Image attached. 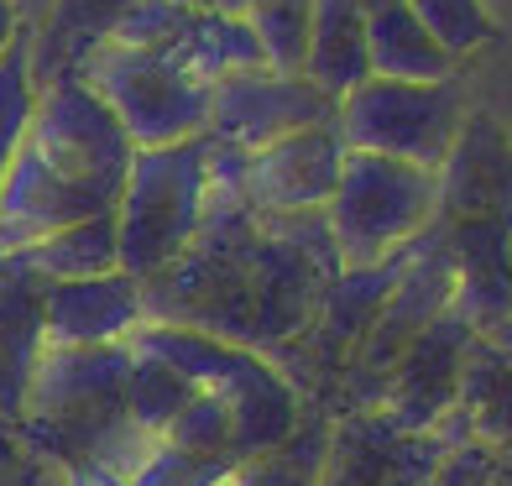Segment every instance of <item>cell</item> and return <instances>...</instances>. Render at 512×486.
<instances>
[{
  "instance_id": "obj_3",
  "label": "cell",
  "mask_w": 512,
  "mask_h": 486,
  "mask_svg": "<svg viewBox=\"0 0 512 486\" xmlns=\"http://www.w3.org/2000/svg\"><path fill=\"white\" fill-rule=\"evenodd\" d=\"M126 345L162 356L199 392H209V398H220L230 408V419H236V466L283 445L298 429V419H304V398L293 392V382L262 351H251V345L209 340L194 330H173V324H142Z\"/></svg>"
},
{
  "instance_id": "obj_22",
  "label": "cell",
  "mask_w": 512,
  "mask_h": 486,
  "mask_svg": "<svg viewBox=\"0 0 512 486\" xmlns=\"http://www.w3.org/2000/svg\"><path fill=\"white\" fill-rule=\"evenodd\" d=\"M194 398V382L173 372L162 356L152 351H136L131 345V372H126V413H131V424L162 439V429H168L178 419V408Z\"/></svg>"
},
{
  "instance_id": "obj_26",
  "label": "cell",
  "mask_w": 512,
  "mask_h": 486,
  "mask_svg": "<svg viewBox=\"0 0 512 486\" xmlns=\"http://www.w3.org/2000/svg\"><path fill=\"white\" fill-rule=\"evenodd\" d=\"M230 460L215 455H194L168 439H152V450L126 471V486H225L230 481Z\"/></svg>"
},
{
  "instance_id": "obj_31",
  "label": "cell",
  "mask_w": 512,
  "mask_h": 486,
  "mask_svg": "<svg viewBox=\"0 0 512 486\" xmlns=\"http://www.w3.org/2000/svg\"><path fill=\"white\" fill-rule=\"evenodd\" d=\"M27 32L21 27V11H16V0H0V58H6L16 48V37Z\"/></svg>"
},
{
  "instance_id": "obj_18",
  "label": "cell",
  "mask_w": 512,
  "mask_h": 486,
  "mask_svg": "<svg viewBox=\"0 0 512 486\" xmlns=\"http://www.w3.org/2000/svg\"><path fill=\"white\" fill-rule=\"evenodd\" d=\"M304 79L330 100H345L371 79L366 63V11L356 0H309V63Z\"/></svg>"
},
{
  "instance_id": "obj_23",
  "label": "cell",
  "mask_w": 512,
  "mask_h": 486,
  "mask_svg": "<svg viewBox=\"0 0 512 486\" xmlns=\"http://www.w3.org/2000/svg\"><path fill=\"white\" fill-rule=\"evenodd\" d=\"M246 27L256 32L262 63L283 79H298L309 63V0H267L246 11Z\"/></svg>"
},
{
  "instance_id": "obj_32",
  "label": "cell",
  "mask_w": 512,
  "mask_h": 486,
  "mask_svg": "<svg viewBox=\"0 0 512 486\" xmlns=\"http://www.w3.org/2000/svg\"><path fill=\"white\" fill-rule=\"evenodd\" d=\"M486 340H492V345H497V351L507 356V366H512V319H502V324H497V330H492V335H486Z\"/></svg>"
},
{
  "instance_id": "obj_20",
  "label": "cell",
  "mask_w": 512,
  "mask_h": 486,
  "mask_svg": "<svg viewBox=\"0 0 512 486\" xmlns=\"http://www.w3.org/2000/svg\"><path fill=\"white\" fill-rule=\"evenodd\" d=\"M11 257L37 272L42 283H79V277H105L121 272V246H115V215H95L79 225H63L53 236L11 251Z\"/></svg>"
},
{
  "instance_id": "obj_28",
  "label": "cell",
  "mask_w": 512,
  "mask_h": 486,
  "mask_svg": "<svg viewBox=\"0 0 512 486\" xmlns=\"http://www.w3.org/2000/svg\"><path fill=\"white\" fill-rule=\"evenodd\" d=\"M0 486H63V471L48 466V460H37L16 439V429L0 424Z\"/></svg>"
},
{
  "instance_id": "obj_30",
  "label": "cell",
  "mask_w": 512,
  "mask_h": 486,
  "mask_svg": "<svg viewBox=\"0 0 512 486\" xmlns=\"http://www.w3.org/2000/svg\"><path fill=\"white\" fill-rule=\"evenodd\" d=\"M178 6L215 11V16H246V11H256V6H267V0H178Z\"/></svg>"
},
{
  "instance_id": "obj_11",
  "label": "cell",
  "mask_w": 512,
  "mask_h": 486,
  "mask_svg": "<svg viewBox=\"0 0 512 486\" xmlns=\"http://www.w3.org/2000/svg\"><path fill=\"white\" fill-rule=\"evenodd\" d=\"M476 330L460 314H439L429 330H418L408 340V351L382 382V413L408 434H429L445 413L455 408V387H460V361L471 351Z\"/></svg>"
},
{
  "instance_id": "obj_34",
  "label": "cell",
  "mask_w": 512,
  "mask_h": 486,
  "mask_svg": "<svg viewBox=\"0 0 512 486\" xmlns=\"http://www.w3.org/2000/svg\"><path fill=\"white\" fill-rule=\"evenodd\" d=\"M361 11H377V6H392V0H356Z\"/></svg>"
},
{
  "instance_id": "obj_7",
  "label": "cell",
  "mask_w": 512,
  "mask_h": 486,
  "mask_svg": "<svg viewBox=\"0 0 512 486\" xmlns=\"http://www.w3.org/2000/svg\"><path fill=\"white\" fill-rule=\"evenodd\" d=\"M465 126L460 84H403V79H366L335 110V131L345 152H377L413 168L439 173L455 136Z\"/></svg>"
},
{
  "instance_id": "obj_6",
  "label": "cell",
  "mask_w": 512,
  "mask_h": 486,
  "mask_svg": "<svg viewBox=\"0 0 512 486\" xmlns=\"http://www.w3.org/2000/svg\"><path fill=\"white\" fill-rule=\"evenodd\" d=\"M74 74L110 105V115L131 136V147H178L204 136L209 84L189 79L178 63L126 42H100Z\"/></svg>"
},
{
  "instance_id": "obj_1",
  "label": "cell",
  "mask_w": 512,
  "mask_h": 486,
  "mask_svg": "<svg viewBox=\"0 0 512 486\" xmlns=\"http://www.w3.org/2000/svg\"><path fill=\"white\" fill-rule=\"evenodd\" d=\"M131 152V136L79 74L42 84L32 126L0 178V257L63 225L115 215Z\"/></svg>"
},
{
  "instance_id": "obj_16",
  "label": "cell",
  "mask_w": 512,
  "mask_h": 486,
  "mask_svg": "<svg viewBox=\"0 0 512 486\" xmlns=\"http://www.w3.org/2000/svg\"><path fill=\"white\" fill-rule=\"evenodd\" d=\"M42 283L37 272H27L16 257H0V424L21 419L27 387L37 372V356L48 351L42 340Z\"/></svg>"
},
{
  "instance_id": "obj_12",
  "label": "cell",
  "mask_w": 512,
  "mask_h": 486,
  "mask_svg": "<svg viewBox=\"0 0 512 486\" xmlns=\"http://www.w3.org/2000/svg\"><path fill=\"white\" fill-rule=\"evenodd\" d=\"M434 178L439 220H512V142L486 115H465Z\"/></svg>"
},
{
  "instance_id": "obj_8",
  "label": "cell",
  "mask_w": 512,
  "mask_h": 486,
  "mask_svg": "<svg viewBox=\"0 0 512 486\" xmlns=\"http://www.w3.org/2000/svg\"><path fill=\"white\" fill-rule=\"evenodd\" d=\"M335 110H340V100H330L304 74L283 79V74H272V68H246V74H230L220 84H209L204 142L256 152V147H267L288 131L330 126Z\"/></svg>"
},
{
  "instance_id": "obj_17",
  "label": "cell",
  "mask_w": 512,
  "mask_h": 486,
  "mask_svg": "<svg viewBox=\"0 0 512 486\" xmlns=\"http://www.w3.org/2000/svg\"><path fill=\"white\" fill-rule=\"evenodd\" d=\"M126 6H136V0H53L48 16L32 27V79H37V89L63 79V74H74L100 42H110Z\"/></svg>"
},
{
  "instance_id": "obj_10",
  "label": "cell",
  "mask_w": 512,
  "mask_h": 486,
  "mask_svg": "<svg viewBox=\"0 0 512 486\" xmlns=\"http://www.w3.org/2000/svg\"><path fill=\"white\" fill-rule=\"evenodd\" d=\"M345 168V142L335 121L330 126H304L277 142L256 147L241 157V183L236 194L251 215H298V210H324Z\"/></svg>"
},
{
  "instance_id": "obj_27",
  "label": "cell",
  "mask_w": 512,
  "mask_h": 486,
  "mask_svg": "<svg viewBox=\"0 0 512 486\" xmlns=\"http://www.w3.org/2000/svg\"><path fill=\"white\" fill-rule=\"evenodd\" d=\"M168 445H183L194 455H215V460H230L236 466V419H230V408L220 398H209V392L194 387V398L178 408V419L162 429Z\"/></svg>"
},
{
  "instance_id": "obj_15",
  "label": "cell",
  "mask_w": 512,
  "mask_h": 486,
  "mask_svg": "<svg viewBox=\"0 0 512 486\" xmlns=\"http://www.w3.org/2000/svg\"><path fill=\"white\" fill-rule=\"evenodd\" d=\"M445 445H492L512 450V366L486 335L471 340V351L460 361V387L455 408L434 424Z\"/></svg>"
},
{
  "instance_id": "obj_25",
  "label": "cell",
  "mask_w": 512,
  "mask_h": 486,
  "mask_svg": "<svg viewBox=\"0 0 512 486\" xmlns=\"http://www.w3.org/2000/svg\"><path fill=\"white\" fill-rule=\"evenodd\" d=\"M403 6L418 16V27H424L439 48H445L455 63L465 53H476L492 42V11H486V0H403Z\"/></svg>"
},
{
  "instance_id": "obj_33",
  "label": "cell",
  "mask_w": 512,
  "mask_h": 486,
  "mask_svg": "<svg viewBox=\"0 0 512 486\" xmlns=\"http://www.w3.org/2000/svg\"><path fill=\"white\" fill-rule=\"evenodd\" d=\"M497 476L502 486H512V450H497Z\"/></svg>"
},
{
  "instance_id": "obj_4",
  "label": "cell",
  "mask_w": 512,
  "mask_h": 486,
  "mask_svg": "<svg viewBox=\"0 0 512 486\" xmlns=\"http://www.w3.org/2000/svg\"><path fill=\"white\" fill-rule=\"evenodd\" d=\"M209 210V142L178 147H136L126 168V189L115 199V246L121 272L147 283L152 272L178 262L204 230Z\"/></svg>"
},
{
  "instance_id": "obj_9",
  "label": "cell",
  "mask_w": 512,
  "mask_h": 486,
  "mask_svg": "<svg viewBox=\"0 0 512 486\" xmlns=\"http://www.w3.org/2000/svg\"><path fill=\"white\" fill-rule=\"evenodd\" d=\"M450 445L429 434H408L382 408H351L330 424L319 486H429L445 466Z\"/></svg>"
},
{
  "instance_id": "obj_19",
  "label": "cell",
  "mask_w": 512,
  "mask_h": 486,
  "mask_svg": "<svg viewBox=\"0 0 512 486\" xmlns=\"http://www.w3.org/2000/svg\"><path fill=\"white\" fill-rule=\"evenodd\" d=\"M366 63H371V79H403V84L455 79V58L418 27V16L403 0L366 11Z\"/></svg>"
},
{
  "instance_id": "obj_5",
  "label": "cell",
  "mask_w": 512,
  "mask_h": 486,
  "mask_svg": "<svg viewBox=\"0 0 512 486\" xmlns=\"http://www.w3.org/2000/svg\"><path fill=\"white\" fill-rule=\"evenodd\" d=\"M340 267H371L418 241L439 220V178L377 152H345V168L324 204Z\"/></svg>"
},
{
  "instance_id": "obj_2",
  "label": "cell",
  "mask_w": 512,
  "mask_h": 486,
  "mask_svg": "<svg viewBox=\"0 0 512 486\" xmlns=\"http://www.w3.org/2000/svg\"><path fill=\"white\" fill-rule=\"evenodd\" d=\"M126 372L131 345H48L11 424L16 439L58 471L110 466L126 476L152 450V434L126 413Z\"/></svg>"
},
{
  "instance_id": "obj_24",
  "label": "cell",
  "mask_w": 512,
  "mask_h": 486,
  "mask_svg": "<svg viewBox=\"0 0 512 486\" xmlns=\"http://www.w3.org/2000/svg\"><path fill=\"white\" fill-rule=\"evenodd\" d=\"M37 110V79H32V32L16 37V48L0 58V178H6L21 136Z\"/></svg>"
},
{
  "instance_id": "obj_13",
  "label": "cell",
  "mask_w": 512,
  "mask_h": 486,
  "mask_svg": "<svg viewBox=\"0 0 512 486\" xmlns=\"http://www.w3.org/2000/svg\"><path fill=\"white\" fill-rule=\"evenodd\" d=\"M142 324V283L131 272L48 283L42 293V340L48 345H126Z\"/></svg>"
},
{
  "instance_id": "obj_14",
  "label": "cell",
  "mask_w": 512,
  "mask_h": 486,
  "mask_svg": "<svg viewBox=\"0 0 512 486\" xmlns=\"http://www.w3.org/2000/svg\"><path fill=\"white\" fill-rule=\"evenodd\" d=\"M445 230L455 257L450 314H460L476 335H492L512 319V220H445Z\"/></svg>"
},
{
  "instance_id": "obj_29",
  "label": "cell",
  "mask_w": 512,
  "mask_h": 486,
  "mask_svg": "<svg viewBox=\"0 0 512 486\" xmlns=\"http://www.w3.org/2000/svg\"><path fill=\"white\" fill-rule=\"evenodd\" d=\"M63 486H126V476L110 471V466H68Z\"/></svg>"
},
{
  "instance_id": "obj_21",
  "label": "cell",
  "mask_w": 512,
  "mask_h": 486,
  "mask_svg": "<svg viewBox=\"0 0 512 486\" xmlns=\"http://www.w3.org/2000/svg\"><path fill=\"white\" fill-rule=\"evenodd\" d=\"M330 424L335 419L324 413V403H304V419H298V429L283 445L241 460L225 486H319L324 450H330Z\"/></svg>"
}]
</instances>
